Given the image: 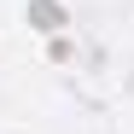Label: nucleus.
<instances>
[]
</instances>
